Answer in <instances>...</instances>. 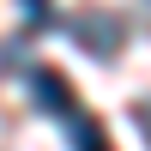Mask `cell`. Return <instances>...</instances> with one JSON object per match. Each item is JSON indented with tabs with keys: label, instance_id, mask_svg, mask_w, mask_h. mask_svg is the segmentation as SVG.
Instances as JSON below:
<instances>
[{
	"label": "cell",
	"instance_id": "1",
	"mask_svg": "<svg viewBox=\"0 0 151 151\" xmlns=\"http://www.w3.org/2000/svg\"><path fill=\"white\" fill-rule=\"evenodd\" d=\"M60 30H67L91 60H115V55H121V42H127V24H121L109 6H79Z\"/></svg>",
	"mask_w": 151,
	"mask_h": 151
},
{
	"label": "cell",
	"instance_id": "2",
	"mask_svg": "<svg viewBox=\"0 0 151 151\" xmlns=\"http://www.w3.org/2000/svg\"><path fill=\"white\" fill-rule=\"evenodd\" d=\"M24 79H30V103L42 115H55V121L79 115V97H73V85H67L60 67H24Z\"/></svg>",
	"mask_w": 151,
	"mask_h": 151
},
{
	"label": "cell",
	"instance_id": "3",
	"mask_svg": "<svg viewBox=\"0 0 151 151\" xmlns=\"http://www.w3.org/2000/svg\"><path fill=\"white\" fill-rule=\"evenodd\" d=\"M67 139H73V151H115V139L97 115H67Z\"/></svg>",
	"mask_w": 151,
	"mask_h": 151
},
{
	"label": "cell",
	"instance_id": "4",
	"mask_svg": "<svg viewBox=\"0 0 151 151\" xmlns=\"http://www.w3.org/2000/svg\"><path fill=\"white\" fill-rule=\"evenodd\" d=\"M24 30H60L55 0H24Z\"/></svg>",
	"mask_w": 151,
	"mask_h": 151
},
{
	"label": "cell",
	"instance_id": "5",
	"mask_svg": "<svg viewBox=\"0 0 151 151\" xmlns=\"http://www.w3.org/2000/svg\"><path fill=\"white\" fill-rule=\"evenodd\" d=\"M133 115H139V133H145V145H151V103H139Z\"/></svg>",
	"mask_w": 151,
	"mask_h": 151
}]
</instances>
